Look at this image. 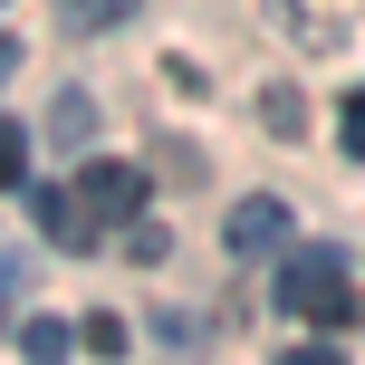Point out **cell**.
Wrapping results in <instances>:
<instances>
[{
	"label": "cell",
	"mask_w": 365,
	"mask_h": 365,
	"mask_svg": "<svg viewBox=\"0 0 365 365\" xmlns=\"http://www.w3.org/2000/svg\"><path fill=\"white\" fill-rule=\"evenodd\" d=\"M29 212H38V231H48L58 250H96V231H106V221H96L87 202H77V182H68V192H58V182H48V192H38Z\"/></svg>",
	"instance_id": "cell-4"
},
{
	"label": "cell",
	"mask_w": 365,
	"mask_h": 365,
	"mask_svg": "<svg viewBox=\"0 0 365 365\" xmlns=\"http://www.w3.org/2000/svg\"><path fill=\"white\" fill-rule=\"evenodd\" d=\"M125 250H135V259H145V269H154V259L173 250V231H164V221H125Z\"/></svg>",
	"instance_id": "cell-11"
},
{
	"label": "cell",
	"mask_w": 365,
	"mask_h": 365,
	"mask_svg": "<svg viewBox=\"0 0 365 365\" xmlns=\"http://www.w3.org/2000/svg\"><path fill=\"white\" fill-rule=\"evenodd\" d=\"M48 135H58V145L77 154V145H87V135H96V96H87V87H68V96H58V106H48Z\"/></svg>",
	"instance_id": "cell-6"
},
{
	"label": "cell",
	"mask_w": 365,
	"mask_h": 365,
	"mask_svg": "<svg viewBox=\"0 0 365 365\" xmlns=\"http://www.w3.org/2000/svg\"><path fill=\"white\" fill-rule=\"evenodd\" d=\"M221 240H231L240 259L279 250V240H289V202H279V192H250V202H231V221H221Z\"/></svg>",
	"instance_id": "cell-2"
},
{
	"label": "cell",
	"mask_w": 365,
	"mask_h": 365,
	"mask_svg": "<svg viewBox=\"0 0 365 365\" xmlns=\"http://www.w3.org/2000/svg\"><path fill=\"white\" fill-rule=\"evenodd\" d=\"M19 346H29V356H48V365H58V356H68V346H77V327H68V317H29V327H19Z\"/></svg>",
	"instance_id": "cell-8"
},
{
	"label": "cell",
	"mask_w": 365,
	"mask_h": 365,
	"mask_svg": "<svg viewBox=\"0 0 365 365\" xmlns=\"http://www.w3.org/2000/svg\"><path fill=\"white\" fill-rule=\"evenodd\" d=\"M0 317H10V298H0Z\"/></svg>",
	"instance_id": "cell-14"
},
{
	"label": "cell",
	"mask_w": 365,
	"mask_h": 365,
	"mask_svg": "<svg viewBox=\"0 0 365 365\" xmlns=\"http://www.w3.org/2000/svg\"><path fill=\"white\" fill-rule=\"evenodd\" d=\"M77 202H87L96 221H135V202H145V173H135V164H87V173H77Z\"/></svg>",
	"instance_id": "cell-3"
},
{
	"label": "cell",
	"mask_w": 365,
	"mask_h": 365,
	"mask_svg": "<svg viewBox=\"0 0 365 365\" xmlns=\"http://www.w3.org/2000/svg\"><path fill=\"white\" fill-rule=\"evenodd\" d=\"M19 173H29V135H19V125H10V115H0V192H10V182H19Z\"/></svg>",
	"instance_id": "cell-10"
},
{
	"label": "cell",
	"mask_w": 365,
	"mask_h": 365,
	"mask_svg": "<svg viewBox=\"0 0 365 365\" xmlns=\"http://www.w3.org/2000/svg\"><path fill=\"white\" fill-rule=\"evenodd\" d=\"M336 135H346V154H356V164H365V87L346 96V115H336Z\"/></svg>",
	"instance_id": "cell-12"
},
{
	"label": "cell",
	"mask_w": 365,
	"mask_h": 365,
	"mask_svg": "<svg viewBox=\"0 0 365 365\" xmlns=\"http://www.w3.org/2000/svg\"><path fill=\"white\" fill-rule=\"evenodd\" d=\"M10 68H19V38H0V87H10Z\"/></svg>",
	"instance_id": "cell-13"
},
{
	"label": "cell",
	"mask_w": 365,
	"mask_h": 365,
	"mask_svg": "<svg viewBox=\"0 0 365 365\" xmlns=\"http://www.w3.org/2000/svg\"><path fill=\"white\" fill-rule=\"evenodd\" d=\"M115 19H135V0H58V29L68 38H96V29H115Z\"/></svg>",
	"instance_id": "cell-5"
},
{
	"label": "cell",
	"mask_w": 365,
	"mask_h": 365,
	"mask_svg": "<svg viewBox=\"0 0 365 365\" xmlns=\"http://www.w3.org/2000/svg\"><path fill=\"white\" fill-rule=\"evenodd\" d=\"M77 346H87V356H125V317H115V308H96L87 327H77Z\"/></svg>",
	"instance_id": "cell-9"
},
{
	"label": "cell",
	"mask_w": 365,
	"mask_h": 365,
	"mask_svg": "<svg viewBox=\"0 0 365 365\" xmlns=\"http://www.w3.org/2000/svg\"><path fill=\"white\" fill-rule=\"evenodd\" d=\"M279 308L336 336V327H356L365 289H356V269H346L336 250H289V259H279Z\"/></svg>",
	"instance_id": "cell-1"
},
{
	"label": "cell",
	"mask_w": 365,
	"mask_h": 365,
	"mask_svg": "<svg viewBox=\"0 0 365 365\" xmlns=\"http://www.w3.org/2000/svg\"><path fill=\"white\" fill-rule=\"evenodd\" d=\"M259 125H269L279 145H298V125H308V96H298V87H269V96H259Z\"/></svg>",
	"instance_id": "cell-7"
}]
</instances>
